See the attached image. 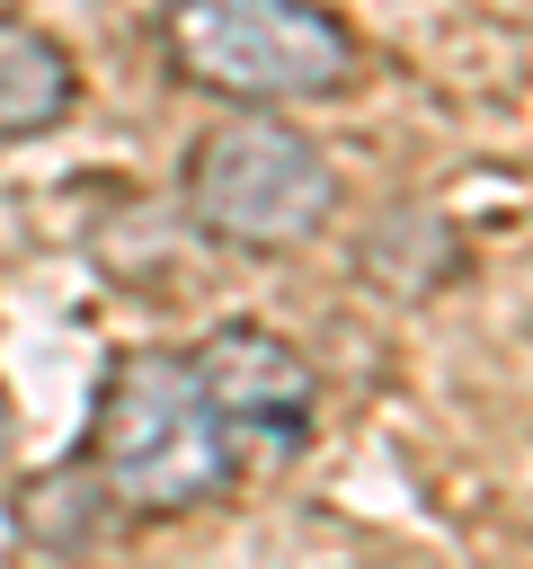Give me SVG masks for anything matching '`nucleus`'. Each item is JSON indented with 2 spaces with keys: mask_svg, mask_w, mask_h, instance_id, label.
<instances>
[{
  "mask_svg": "<svg viewBox=\"0 0 533 569\" xmlns=\"http://www.w3.org/2000/svg\"><path fill=\"white\" fill-rule=\"evenodd\" d=\"M89 462L107 471L115 507L133 516H195L231 489V427L204 400L187 356L160 347H124L98 382V418H89Z\"/></svg>",
  "mask_w": 533,
  "mask_h": 569,
  "instance_id": "1",
  "label": "nucleus"
},
{
  "mask_svg": "<svg viewBox=\"0 0 533 569\" xmlns=\"http://www.w3.org/2000/svg\"><path fill=\"white\" fill-rule=\"evenodd\" d=\"M160 53L187 89H213L231 107H320L364 71L355 27L320 0H169Z\"/></svg>",
  "mask_w": 533,
  "mask_h": 569,
  "instance_id": "2",
  "label": "nucleus"
},
{
  "mask_svg": "<svg viewBox=\"0 0 533 569\" xmlns=\"http://www.w3.org/2000/svg\"><path fill=\"white\" fill-rule=\"evenodd\" d=\"M178 204L204 240L249 249V258H284V249H311L346 196H338V169L311 133H293L284 116H231L187 142Z\"/></svg>",
  "mask_w": 533,
  "mask_h": 569,
  "instance_id": "3",
  "label": "nucleus"
},
{
  "mask_svg": "<svg viewBox=\"0 0 533 569\" xmlns=\"http://www.w3.org/2000/svg\"><path fill=\"white\" fill-rule=\"evenodd\" d=\"M187 365H195V382H204V400L222 409L231 436H258V445L293 453V445L311 436V418H320V373H311V356H302L284 329H266V320H213Z\"/></svg>",
  "mask_w": 533,
  "mask_h": 569,
  "instance_id": "4",
  "label": "nucleus"
},
{
  "mask_svg": "<svg viewBox=\"0 0 533 569\" xmlns=\"http://www.w3.org/2000/svg\"><path fill=\"white\" fill-rule=\"evenodd\" d=\"M9 525L36 551H89L115 525V489H107V471L89 453H71V462H44V471H27L9 489Z\"/></svg>",
  "mask_w": 533,
  "mask_h": 569,
  "instance_id": "5",
  "label": "nucleus"
},
{
  "mask_svg": "<svg viewBox=\"0 0 533 569\" xmlns=\"http://www.w3.org/2000/svg\"><path fill=\"white\" fill-rule=\"evenodd\" d=\"M71 53L44 36V27H0V142L18 133H44L71 116Z\"/></svg>",
  "mask_w": 533,
  "mask_h": 569,
  "instance_id": "6",
  "label": "nucleus"
},
{
  "mask_svg": "<svg viewBox=\"0 0 533 569\" xmlns=\"http://www.w3.org/2000/svg\"><path fill=\"white\" fill-rule=\"evenodd\" d=\"M0 436H9V409H0Z\"/></svg>",
  "mask_w": 533,
  "mask_h": 569,
  "instance_id": "7",
  "label": "nucleus"
}]
</instances>
